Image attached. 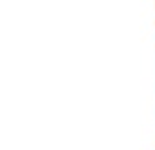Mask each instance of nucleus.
Listing matches in <instances>:
<instances>
[]
</instances>
